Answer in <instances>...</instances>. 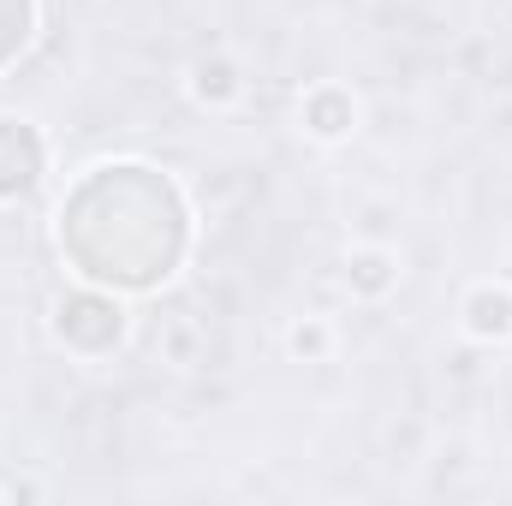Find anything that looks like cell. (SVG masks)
Here are the masks:
<instances>
[{
	"label": "cell",
	"instance_id": "obj_5",
	"mask_svg": "<svg viewBox=\"0 0 512 506\" xmlns=\"http://www.w3.org/2000/svg\"><path fill=\"white\" fill-rule=\"evenodd\" d=\"M239 90H245V78H239V66H233L227 54H203V60H191V96H197L203 108H227Z\"/></svg>",
	"mask_w": 512,
	"mask_h": 506
},
{
	"label": "cell",
	"instance_id": "obj_7",
	"mask_svg": "<svg viewBox=\"0 0 512 506\" xmlns=\"http://www.w3.org/2000/svg\"><path fill=\"white\" fill-rule=\"evenodd\" d=\"M286 352H292L298 364H322V358L334 352V328H328L322 316H304V322H292V334H286Z\"/></svg>",
	"mask_w": 512,
	"mask_h": 506
},
{
	"label": "cell",
	"instance_id": "obj_3",
	"mask_svg": "<svg viewBox=\"0 0 512 506\" xmlns=\"http://www.w3.org/2000/svg\"><path fill=\"white\" fill-rule=\"evenodd\" d=\"M298 120H304V131H310L316 143H346V137L358 131V96H352L346 84H316V90L304 96Z\"/></svg>",
	"mask_w": 512,
	"mask_h": 506
},
{
	"label": "cell",
	"instance_id": "obj_6",
	"mask_svg": "<svg viewBox=\"0 0 512 506\" xmlns=\"http://www.w3.org/2000/svg\"><path fill=\"white\" fill-rule=\"evenodd\" d=\"M346 286H352L358 298H387V292L399 286V256L393 251H352Z\"/></svg>",
	"mask_w": 512,
	"mask_h": 506
},
{
	"label": "cell",
	"instance_id": "obj_8",
	"mask_svg": "<svg viewBox=\"0 0 512 506\" xmlns=\"http://www.w3.org/2000/svg\"><path fill=\"white\" fill-rule=\"evenodd\" d=\"M0 501H12V489H6V483H0Z\"/></svg>",
	"mask_w": 512,
	"mask_h": 506
},
{
	"label": "cell",
	"instance_id": "obj_4",
	"mask_svg": "<svg viewBox=\"0 0 512 506\" xmlns=\"http://www.w3.org/2000/svg\"><path fill=\"white\" fill-rule=\"evenodd\" d=\"M459 322H465V334H471V340H483V346L512 340V286H495V280L471 286V292H465V304H459Z\"/></svg>",
	"mask_w": 512,
	"mask_h": 506
},
{
	"label": "cell",
	"instance_id": "obj_1",
	"mask_svg": "<svg viewBox=\"0 0 512 506\" xmlns=\"http://www.w3.org/2000/svg\"><path fill=\"white\" fill-rule=\"evenodd\" d=\"M54 334H60L72 352L102 358V352H114V346L126 340V310H120V298H108V292H72V298H60Z\"/></svg>",
	"mask_w": 512,
	"mask_h": 506
},
{
	"label": "cell",
	"instance_id": "obj_2",
	"mask_svg": "<svg viewBox=\"0 0 512 506\" xmlns=\"http://www.w3.org/2000/svg\"><path fill=\"white\" fill-rule=\"evenodd\" d=\"M48 173V149L30 120H0V203H24Z\"/></svg>",
	"mask_w": 512,
	"mask_h": 506
}]
</instances>
